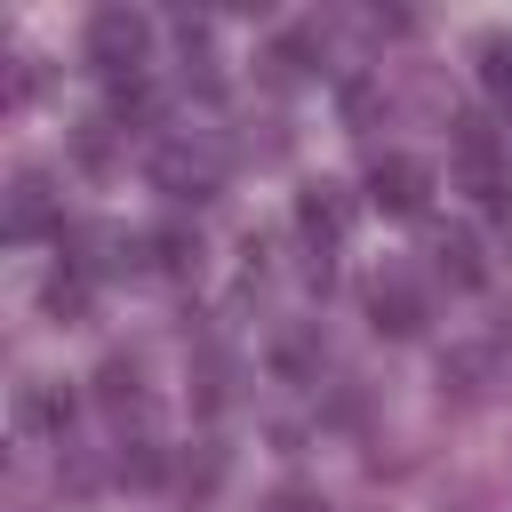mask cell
<instances>
[{"instance_id": "obj_1", "label": "cell", "mask_w": 512, "mask_h": 512, "mask_svg": "<svg viewBox=\"0 0 512 512\" xmlns=\"http://www.w3.org/2000/svg\"><path fill=\"white\" fill-rule=\"evenodd\" d=\"M80 48H88V64H96L104 80H144V56H152V16H144V8H128V0H112V8H96V16H88Z\"/></svg>"}, {"instance_id": "obj_2", "label": "cell", "mask_w": 512, "mask_h": 512, "mask_svg": "<svg viewBox=\"0 0 512 512\" xmlns=\"http://www.w3.org/2000/svg\"><path fill=\"white\" fill-rule=\"evenodd\" d=\"M144 168H152V184H160L168 200H216V192H224V152H216V136H192V128L160 136Z\"/></svg>"}, {"instance_id": "obj_3", "label": "cell", "mask_w": 512, "mask_h": 512, "mask_svg": "<svg viewBox=\"0 0 512 512\" xmlns=\"http://www.w3.org/2000/svg\"><path fill=\"white\" fill-rule=\"evenodd\" d=\"M424 200H432V160H416V152H376L368 160V208L424 216Z\"/></svg>"}, {"instance_id": "obj_4", "label": "cell", "mask_w": 512, "mask_h": 512, "mask_svg": "<svg viewBox=\"0 0 512 512\" xmlns=\"http://www.w3.org/2000/svg\"><path fill=\"white\" fill-rule=\"evenodd\" d=\"M344 224H352L344 184H304V192H296V232L312 240V280H320V288H328V248L344 240Z\"/></svg>"}, {"instance_id": "obj_5", "label": "cell", "mask_w": 512, "mask_h": 512, "mask_svg": "<svg viewBox=\"0 0 512 512\" xmlns=\"http://www.w3.org/2000/svg\"><path fill=\"white\" fill-rule=\"evenodd\" d=\"M424 320H432V304H424V288H416L408 272H376V280H368V328H376V336L408 344V336H424Z\"/></svg>"}, {"instance_id": "obj_6", "label": "cell", "mask_w": 512, "mask_h": 512, "mask_svg": "<svg viewBox=\"0 0 512 512\" xmlns=\"http://www.w3.org/2000/svg\"><path fill=\"white\" fill-rule=\"evenodd\" d=\"M64 216H56V192H48V176L40 168H24L16 184H8V216H0V232L8 240H40V232H56Z\"/></svg>"}, {"instance_id": "obj_7", "label": "cell", "mask_w": 512, "mask_h": 512, "mask_svg": "<svg viewBox=\"0 0 512 512\" xmlns=\"http://www.w3.org/2000/svg\"><path fill=\"white\" fill-rule=\"evenodd\" d=\"M72 416H80V400H72V384H56V376H40V384H24V392H16V424H24V432L64 440V432H72Z\"/></svg>"}, {"instance_id": "obj_8", "label": "cell", "mask_w": 512, "mask_h": 512, "mask_svg": "<svg viewBox=\"0 0 512 512\" xmlns=\"http://www.w3.org/2000/svg\"><path fill=\"white\" fill-rule=\"evenodd\" d=\"M144 256H152V272H168V280H192V272H200V240H192L184 224L144 232Z\"/></svg>"}, {"instance_id": "obj_9", "label": "cell", "mask_w": 512, "mask_h": 512, "mask_svg": "<svg viewBox=\"0 0 512 512\" xmlns=\"http://www.w3.org/2000/svg\"><path fill=\"white\" fill-rule=\"evenodd\" d=\"M96 400H104L112 416H128V408H144V368H136L128 352H112V360L96 368Z\"/></svg>"}, {"instance_id": "obj_10", "label": "cell", "mask_w": 512, "mask_h": 512, "mask_svg": "<svg viewBox=\"0 0 512 512\" xmlns=\"http://www.w3.org/2000/svg\"><path fill=\"white\" fill-rule=\"evenodd\" d=\"M432 256H440V272H448L456 288H480V280H488V256H480V240H472V232H440V248H432Z\"/></svg>"}, {"instance_id": "obj_11", "label": "cell", "mask_w": 512, "mask_h": 512, "mask_svg": "<svg viewBox=\"0 0 512 512\" xmlns=\"http://www.w3.org/2000/svg\"><path fill=\"white\" fill-rule=\"evenodd\" d=\"M40 304H48L56 320H80V312H88V272H80V264H64V272L40 288Z\"/></svg>"}, {"instance_id": "obj_12", "label": "cell", "mask_w": 512, "mask_h": 512, "mask_svg": "<svg viewBox=\"0 0 512 512\" xmlns=\"http://www.w3.org/2000/svg\"><path fill=\"white\" fill-rule=\"evenodd\" d=\"M488 368H496L488 352H448V360H440V384H456V392L472 400V392H488Z\"/></svg>"}, {"instance_id": "obj_13", "label": "cell", "mask_w": 512, "mask_h": 512, "mask_svg": "<svg viewBox=\"0 0 512 512\" xmlns=\"http://www.w3.org/2000/svg\"><path fill=\"white\" fill-rule=\"evenodd\" d=\"M480 80H488L496 96H512V32H488V40H480Z\"/></svg>"}, {"instance_id": "obj_14", "label": "cell", "mask_w": 512, "mask_h": 512, "mask_svg": "<svg viewBox=\"0 0 512 512\" xmlns=\"http://www.w3.org/2000/svg\"><path fill=\"white\" fill-rule=\"evenodd\" d=\"M312 360H320L312 336H280V344H272V368H280V376H312Z\"/></svg>"}, {"instance_id": "obj_15", "label": "cell", "mask_w": 512, "mask_h": 512, "mask_svg": "<svg viewBox=\"0 0 512 512\" xmlns=\"http://www.w3.org/2000/svg\"><path fill=\"white\" fill-rule=\"evenodd\" d=\"M112 120H152V88L144 80H112Z\"/></svg>"}, {"instance_id": "obj_16", "label": "cell", "mask_w": 512, "mask_h": 512, "mask_svg": "<svg viewBox=\"0 0 512 512\" xmlns=\"http://www.w3.org/2000/svg\"><path fill=\"white\" fill-rule=\"evenodd\" d=\"M120 472H128V480H160L168 464H160V448H152V440H128V448H120Z\"/></svg>"}, {"instance_id": "obj_17", "label": "cell", "mask_w": 512, "mask_h": 512, "mask_svg": "<svg viewBox=\"0 0 512 512\" xmlns=\"http://www.w3.org/2000/svg\"><path fill=\"white\" fill-rule=\"evenodd\" d=\"M264 512H328V504H320L312 488H272V496H264Z\"/></svg>"}]
</instances>
